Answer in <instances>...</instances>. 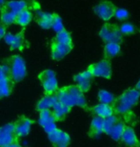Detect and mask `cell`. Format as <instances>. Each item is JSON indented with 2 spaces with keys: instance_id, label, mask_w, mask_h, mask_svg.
<instances>
[{
  "instance_id": "obj_37",
  "label": "cell",
  "mask_w": 140,
  "mask_h": 147,
  "mask_svg": "<svg viewBox=\"0 0 140 147\" xmlns=\"http://www.w3.org/2000/svg\"><path fill=\"white\" fill-rule=\"evenodd\" d=\"M5 3V0H0V9L3 7V5H4Z\"/></svg>"
},
{
  "instance_id": "obj_19",
  "label": "cell",
  "mask_w": 140,
  "mask_h": 147,
  "mask_svg": "<svg viewBox=\"0 0 140 147\" xmlns=\"http://www.w3.org/2000/svg\"><path fill=\"white\" fill-rule=\"evenodd\" d=\"M71 109L72 108H70L68 106H66V105L62 104L61 102L57 101L51 110L52 112V114H54L56 121H59V120L65 119L66 116L70 113Z\"/></svg>"
},
{
  "instance_id": "obj_12",
  "label": "cell",
  "mask_w": 140,
  "mask_h": 147,
  "mask_svg": "<svg viewBox=\"0 0 140 147\" xmlns=\"http://www.w3.org/2000/svg\"><path fill=\"white\" fill-rule=\"evenodd\" d=\"M4 40L11 50H23L27 47V42L21 34H5Z\"/></svg>"
},
{
  "instance_id": "obj_26",
  "label": "cell",
  "mask_w": 140,
  "mask_h": 147,
  "mask_svg": "<svg viewBox=\"0 0 140 147\" xmlns=\"http://www.w3.org/2000/svg\"><path fill=\"white\" fill-rule=\"evenodd\" d=\"M115 98H116L113 95V94L107 92V91H105V90H100L98 92V99H99V101H100V103L112 105L113 106Z\"/></svg>"
},
{
  "instance_id": "obj_35",
  "label": "cell",
  "mask_w": 140,
  "mask_h": 147,
  "mask_svg": "<svg viewBox=\"0 0 140 147\" xmlns=\"http://www.w3.org/2000/svg\"><path fill=\"white\" fill-rule=\"evenodd\" d=\"M4 147H21V145H20L19 142H15L11 143V144L6 145V146H4Z\"/></svg>"
},
{
  "instance_id": "obj_11",
  "label": "cell",
  "mask_w": 140,
  "mask_h": 147,
  "mask_svg": "<svg viewBox=\"0 0 140 147\" xmlns=\"http://www.w3.org/2000/svg\"><path fill=\"white\" fill-rule=\"evenodd\" d=\"M33 123V120H31L30 119L24 116H21L17 119L15 121L13 122L14 126V131L17 135L18 138L25 137L29 135V133L31 132V124Z\"/></svg>"
},
{
  "instance_id": "obj_24",
  "label": "cell",
  "mask_w": 140,
  "mask_h": 147,
  "mask_svg": "<svg viewBox=\"0 0 140 147\" xmlns=\"http://www.w3.org/2000/svg\"><path fill=\"white\" fill-rule=\"evenodd\" d=\"M13 87V81L11 79L0 80V99L7 98L11 94Z\"/></svg>"
},
{
  "instance_id": "obj_31",
  "label": "cell",
  "mask_w": 140,
  "mask_h": 147,
  "mask_svg": "<svg viewBox=\"0 0 140 147\" xmlns=\"http://www.w3.org/2000/svg\"><path fill=\"white\" fill-rule=\"evenodd\" d=\"M4 79H11L10 67L7 62L0 64V80H4Z\"/></svg>"
},
{
  "instance_id": "obj_6",
  "label": "cell",
  "mask_w": 140,
  "mask_h": 147,
  "mask_svg": "<svg viewBox=\"0 0 140 147\" xmlns=\"http://www.w3.org/2000/svg\"><path fill=\"white\" fill-rule=\"evenodd\" d=\"M88 71L93 76L110 79L112 78V63L109 59H103L88 67Z\"/></svg>"
},
{
  "instance_id": "obj_22",
  "label": "cell",
  "mask_w": 140,
  "mask_h": 147,
  "mask_svg": "<svg viewBox=\"0 0 140 147\" xmlns=\"http://www.w3.org/2000/svg\"><path fill=\"white\" fill-rule=\"evenodd\" d=\"M27 8V3L23 0H11L5 5L6 11H9L13 13H19L20 11Z\"/></svg>"
},
{
  "instance_id": "obj_15",
  "label": "cell",
  "mask_w": 140,
  "mask_h": 147,
  "mask_svg": "<svg viewBox=\"0 0 140 147\" xmlns=\"http://www.w3.org/2000/svg\"><path fill=\"white\" fill-rule=\"evenodd\" d=\"M120 140L127 147H137L140 142L137 140L135 130L130 126H125Z\"/></svg>"
},
{
  "instance_id": "obj_34",
  "label": "cell",
  "mask_w": 140,
  "mask_h": 147,
  "mask_svg": "<svg viewBox=\"0 0 140 147\" xmlns=\"http://www.w3.org/2000/svg\"><path fill=\"white\" fill-rule=\"evenodd\" d=\"M6 34V30H5V27L3 25H0V39H1L2 37H4Z\"/></svg>"
},
{
  "instance_id": "obj_17",
  "label": "cell",
  "mask_w": 140,
  "mask_h": 147,
  "mask_svg": "<svg viewBox=\"0 0 140 147\" xmlns=\"http://www.w3.org/2000/svg\"><path fill=\"white\" fill-rule=\"evenodd\" d=\"M103 122L104 119L100 117H94L91 122L89 130V136L91 138H98L100 135L103 133Z\"/></svg>"
},
{
  "instance_id": "obj_32",
  "label": "cell",
  "mask_w": 140,
  "mask_h": 147,
  "mask_svg": "<svg viewBox=\"0 0 140 147\" xmlns=\"http://www.w3.org/2000/svg\"><path fill=\"white\" fill-rule=\"evenodd\" d=\"M119 29L123 36H131L135 33V27L131 23H124L121 27H119Z\"/></svg>"
},
{
  "instance_id": "obj_4",
  "label": "cell",
  "mask_w": 140,
  "mask_h": 147,
  "mask_svg": "<svg viewBox=\"0 0 140 147\" xmlns=\"http://www.w3.org/2000/svg\"><path fill=\"white\" fill-rule=\"evenodd\" d=\"M99 36L105 43H118L123 42V34H121L119 26L113 23H106L99 31Z\"/></svg>"
},
{
  "instance_id": "obj_14",
  "label": "cell",
  "mask_w": 140,
  "mask_h": 147,
  "mask_svg": "<svg viewBox=\"0 0 140 147\" xmlns=\"http://www.w3.org/2000/svg\"><path fill=\"white\" fill-rule=\"evenodd\" d=\"M72 49V44H61L52 41V57L54 60H60L66 57Z\"/></svg>"
},
{
  "instance_id": "obj_33",
  "label": "cell",
  "mask_w": 140,
  "mask_h": 147,
  "mask_svg": "<svg viewBox=\"0 0 140 147\" xmlns=\"http://www.w3.org/2000/svg\"><path fill=\"white\" fill-rule=\"evenodd\" d=\"M115 16L116 19L124 21V20H127L130 17V13L127 10H124V9H116Z\"/></svg>"
},
{
  "instance_id": "obj_16",
  "label": "cell",
  "mask_w": 140,
  "mask_h": 147,
  "mask_svg": "<svg viewBox=\"0 0 140 147\" xmlns=\"http://www.w3.org/2000/svg\"><path fill=\"white\" fill-rule=\"evenodd\" d=\"M58 101V99L55 96V94L52 95H45V96L40 99L36 104V110L38 112H41L43 110L52 109L54 106V104Z\"/></svg>"
},
{
  "instance_id": "obj_18",
  "label": "cell",
  "mask_w": 140,
  "mask_h": 147,
  "mask_svg": "<svg viewBox=\"0 0 140 147\" xmlns=\"http://www.w3.org/2000/svg\"><path fill=\"white\" fill-rule=\"evenodd\" d=\"M92 112L96 117H100L102 119H106L111 116H113L115 111L112 105H108L104 103H99L92 108Z\"/></svg>"
},
{
  "instance_id": "obj_29",
  "label": "cell",
  "mask_w": 140,
  "mask_h": 147,
  "mask_svg": "<svg viewBox=\"0 0 140 147\" xmlns=\"http://www.w3.org/2000/svg\"><path fill=\"white\" fill-rule=\"evenodd\" d=\"M0 19H1V22L3 23V24H5V25H11V24H13V23L15 22L16 14L5 10L1 13Z\"/></svg>"
},
{
  "instance_id": "obj_30",
  "label": "cell",
  "mask_w": 140,
  "mask_h": 147,
  "mask_svg": "<svg viewBox=\"0 0 140 147\" xmlns=\"http://www.w3.org/2000/svg\"><path fill=\"white\" fill-rule=\"evenodd\" d=\"M51 28L54 32H56V34L59 33V32H61V31L65 30V29H64L62 19H61V17L58 16V14H54V19H52V23Z\"/></svg>"
},
{
  "instance_id": "obj_1",
  "label": "cell",
  "mask_w": 140,
  "mask_h": 147,
  "mask_svg": "<svg viewBox=\"0 0 140 147\" xmlns=\"http://www.w3.org/2000/svg\"><path fill=\"white\" fill-rule=\"evenodd\" d=\"M58 101L70 108L78 106L86 109L87 101L84 96V93L76 85H70L58 89L55 93Z\"/></svg>"
},
{
  "instance_id": "obj_7",
  "label": "cell",
  "mask_w": 140,
  "mask_h": 147,
  "mask_svg": "<svg viewBox=\"0 0 140 147\" xmlns=\"http://www.w3.org/2000/svg\"><path fill=\"white\" fill-rule=\"evenodd\" d=\"M116 9L117 8L113 3L109 0H103L93 8V11L104 21H109L115 16Z\"/></svg>"
},
{
  "instance_id": "obj_36",
  "label": "cell",
  "mask_w": 140,
  "mask_h": 147,
  "mask_svg": "<svg viewBox=\"0 0 140 147\" xmlns=\"http://www.w3.org/2000/svg\"><path fill=\"white\" fill-rule=\"evenodd\" d=\"M135 89H136V90H137V91H138V92L140 93V80H139V81L137 82V84H136V85H135Z\"/></svg>"
},
{
  "instance_id": "obj_3",
  "label": "cell",
  "mask_w": 140,
  "mask_h": 147,
  "mask_svg": "<svg viewBox=\"0 0 140 147\" xmlns=\"http://www.w3.org/2000/svg\"><path fill=\"white\" fill-rule=\"evenodd\" d=\"M10 67L11 80L13 82H19L25 78L27 75L26 63L24 59L19 55H13L6 61Z\"/></svg>"
},
{
  "instance_id": "obj_8",
  "label": "cell",
  "mask_w": 140,
  "mask_h": 147,
  "mask_svg": "<svg viewBox=\"0 0 140 147\" xmlns=\"http://www.w3.org/2000/svg\"><path fill=\"white\" fill-rule=\"evenodd\" d=\"M19 138L14 131L13 122L0 127V147H4L13 142H18Z\"/></svg>"
},
{
  "instance_id": "obj_20",
  "label": "cell",
  "mask_w": 140,
  "mask_h": 147,
  "mask_svg": "<svg viewBox=\"0 0 140 147\" xmlns=\"http://www.w3.org/2000/svg\"><path fill=\"white\" fill-rule=\"evenodd\" d=\"M121 47L118 43H106L104 46V57L105 59H111L120 55Z\"/></svg>"
},
{
  "instance_id": "obj_9",
  "label": "cell",
  "mask_w": 140,
  "mask_h": 147,
  "mask_svg": "<svg viewBox=\"0 0 140 147\" xmlns=\"http://www.w3.org/2000/svg\"><path fill=\"white\" fill-rule=\"evenodd\" d=\"M55 122H56V119H55L51 109H47L39 112L38 123L41 127H43L47 134H50L54 129H56Z\"/></svg>"
},
{
  "instance_id": "obj_28",
  "label": "cell",
  "mask_w": 140,
  "mask_h": 147,
  "mask_svg": "<svg viewBox=\"0 0 140 147\" xmlns=\"http://www.w3.org/2000/svg\"><path fill=\"white\" fill-rule=\"evenodd\" d=\"M119 120V119L115 115L111 116L109 117H106L104 119V122H103V133H105L106 135H108L110 133L111 129L113 127V125L115 124Z\"/></svg>"
},
{
  "instance_id": "obj_23",
  "label": "cell",
  "mask_w": 140,
  "mask_h": 147,
  "mask_svg": "<svg viewBox=\"0 0 140 147\" xmlns=\"http://www.w3.org/2000/svg\"><path fill=\"white\" fill-rule=\"evenodd\" d=\"M125 126H126L125 125V123L119 119L118 121L113 125V127L111 129V131H110V133L108 134V136H110L113 140H120L122 134H123Z\"/></svg>"
},
{
  "instance_id": "obj_2",
  "label": "cell",
  "mask_w": 140,
  "mask_h": 147,
  "mask_svg": "<svg viewBox=\"0 0 140 147\" xmlns=\"http://www.w3.org/2000/svg\"><path fill=\"white\" fill-rule=\"evenodd\" d=\"M140 98V93L135 88L127 90L120 96L115 98L113 104V111L117 114H127L128 112L132 110L133 106L138 103Z\"/></svg>"
},
{
  "instance_id": "obj_5",
  "label": "cell",
  "mask_w": 140,
  "mask_h": 147,
  "mask_svg": "<svg viewBox=\"0 0 140 147\" xmlns=\"http://www.w3.org/2000/svg\"><path fill=\"white\" fill-rule=\"evenodd\" d=\"M39 80L41 81L42 87L46 95H52L58 90V83L55 73L52 70H45L38 76Z\"/></svg>"
},
{
  "instance_id": "obj_25",
  "label": "cell",
  "mask_w": 140,
  "mask_h": 147,
  "mask_svg": "<svg viewBox=\"0 0 140 147\" xmlns=\"http://www.w3.org/2000/svg\"><path fill=\"white\" fill-rule=\"evenodd\" d=\"M31 18H33V16H31V11H29L27 9H25V10L21 11L19 13L16 14L15 22L20 26H22V27H25L31 21Z\"/></svg>"
},
{
  "instance_id": "obj_27",
  "label": "cell",
  "mask_w": 140,
  "mask_h": 147,
  "mask_svg": "<svg viewBox=\"0 0 140 147\" xmlns=\"http://www.w3.org/2000/svg\"><path fill=\"white\" fill-rule=\"evenodd\" d=\"M54 42L61 43V44H72L71 34L68 33L66 30L61 31L59 33H57V34L55 36Z\"/></svg>"
},
{
  "instance_id": "obj_13",
  "label": "cell",
  "mask_w": 140,
  "mask_h": 147,
  "mask_svg": "<svg viewBox=\"0 0 140 147\" xmlns=\"http://www.w3.org/2000/svg\"><path fill=\"white\" fill-rule=\"evenodd\" d=\"M94 78L88 70L85 72H82L80 74H77L76 76H74V81L76 82V86L82 91L83 93H87L91 88L92 78Z\"/></svg>"
},
{
  "instance_id": "obj_38",
  "label": "cell",
  "mask_w": 140,
  "mask_h": 147,
  "mask_svg": "<svg viewBox=\"0 0 140 147\" xmlns=\"http://www.w3.org/2000/svg\"><path fill=\"white\" fill-rule=\"evenodd\" d=\"M137 147H140V142H139V144H138V146Z\"/></svg>"
},
{
  "instance_id": "obj_10",
  "label": "cell",
  "mask_w": 140,
  "mask_h": 147,
  "mask_svg": "<svg viewBox=\"0 0 140 147\" xmlns=\"http://www.w3.org/2000/svg\"><path fill=\"white\" fill-rule=\"evenodd\" d=\"M48 137L54 147H68L71 142V138L69 135L57 128L48 134Z\"/></svg>"
},
{
  "instance_id": "obj_21",
  "label": "cell",
  "mask_w": 140,
  "mask_h": 147,
  "mask_svg": "<svg viewBox=\"0 0 140 147\" xmlns=\"http://www.w3.org/2000/svg\"><path fill=\"white\" fill-rule=\"evenodd\" d=\"M37 16V23L42 29H50L52 27V19H54V14L44 13L41 11H36Z\"/></svg>"
}]
</instances>
